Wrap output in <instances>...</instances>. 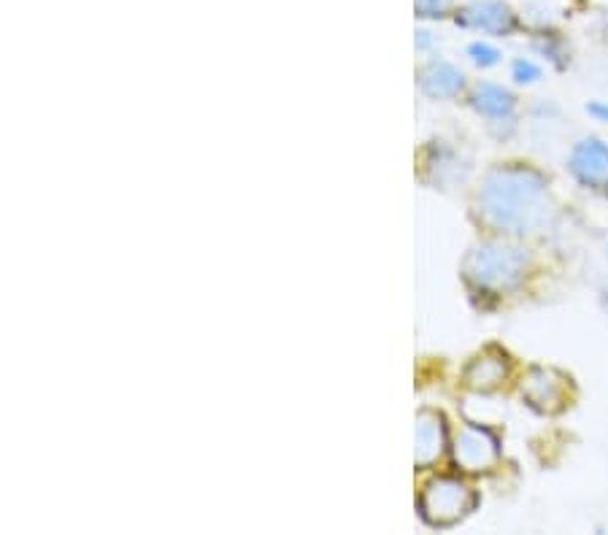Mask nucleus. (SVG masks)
Returning a JSON list of instances; mask_svg holds the SVG:
<instances>
[{
    "instance_id": "obj_7",
    "label": "nucleus",
    "mask_w": 608,
    "mask_h": 535,
    "mask_svg": "<svg viewBox=\"0 0 608 535\" xmlns=\"http://www.w3.org/2000/svg\"><path fill=\"white\" fill-rule=\"evenodd\" d=\"M446 449V422L439 411H419L414 431V460L419 468H428L444 455Z\"/></svg>"
},
{
    "instance_id": "obj_12",
    "label": "nucleus",
    "mask_w": 608,
    "mask_h": 535,
    "mask_svg": "<svg viewBox=\"0 0 608 535\" xmlns=\"http://www.w3.org/2000/svg\"><path fill=\"white\" fill-rule=\"evenodd\" d=\"M471 57H474L476 66L489 68V66H495V63H498L500 55H498V49H493V46L474 44V46H471Z\"/></svg>"
},
{
    "instance_id": "obj_9",
    "label": "nucleus",
    "mask_w": 608,
    "mask_h": 535,
    "mask_svg": "<svg viewBox=\"0 0 608 535\" xmlns=\"http://www.w3.org/2000/svg\"><path fill=\"white\" fill-rule=\"evenodd\" d=\"M465 85L463 70H457L452 63L433 60L422 68L419 74V87H422L424 96L430 98H454Z\"/></svg>"
},
{
    "instance_id": "obj_6",
    "label": "nucleus",
    "mask_w": 608,
    "mask_h": 535,
    "mask_svg": "<svg viewBox=\"0 0 608 535\" xmlns=\"http://www.w3.org/2000/svg\"><path fill=\"white\" fill-rule=\"evenodd\" d=\"M571 174L587 187L608 185V146L598 138L578 141L571 152Z\"/></svg>"
},
{
    "instance_id": "obj_14",
    "label": "nucleus",
    "mask_w": 608,
    "mask_h": 535,
    "mask_svg": "<svg viewBox=\"0 0 608 535\" xmlns=\"http://www.w3.org/2000/svg\"><path fill=\"white\" fill-rule=\"evenodd\" d=\"M539 76H541V70L535 68L530 60H517V63H513V79L522 81V85H524V81H535V79H539Z\"/></svg>"
},
{
    "instance_id": "obj_10",
    "label": "nucleus",
    "mask_w": 608,
    "mask_h": 535,
    "mask_svg": "<svg viewBox=\"0 0 608 535\" xmlns=\"http://www.w3.org/2000/svg\"><path fill=\"white\" fill-rule=\"evenodd\" d=\"M506 374H509L506 355L489 349V352H484V355L476 357L468 368H465V384H468L471 390L489 392V390H495V387L504 384Z\"/></svg>"
},
{
    "instance_id": "obj_5",
    "label": "nucleus",
    "mask_w": 608,
    "mask_h": 535,
    "mask_svg": "<svg viewBox=\"0 0 608 535\" xmlns=\"http://www.w3.org/2000/svg\"><path fill=\"white\" fill-rule=\"evenodd\" d=\"M522 395L533 409L560 411L565 403V376L552 368H530L522 381Z\"/></svg>"
},
{
    "instance_id": "obj_4",
    "label": "nucleus",
    "mask_w": 608,
    "mask_h": 535,
    "mask_svg": "<svg viewBox=\"0 0 608 535\" xmlns=\"http://www.w3.org/2000/svg\"><path fill=\"white\" fill-rule=\"evenodd\" d=\"M452 455L454 462L463 470H468V473H482V470H489L498 462L500 441L498 435L487 431V427L468 425L454 435Z\"/></svg>"
},
{
    "instance_id": "obj_15",
    "label": "nucleus",
    "mask_w": 608,
    "mask_h": 535,
    "mask_svg": "<svg viewBox=\"0 0 608 535\" xmlns=\"http://www.w3.org/2000/svg\"><path fill=\"white\" fill-rule=\"evenodd\" d=\"M589 111H593V114H598V116H604V120H608V105H604V103L589 105Z\"/></svg>"
},
{
    "instance_id": "obj_8",
    "label": "nucleus",
    "mask_w": 608,
    "mask_h": 535,
    "mask_svg": "<svg viewBox=\"0 0 608 535\" xmlns=\"http://www.w3.org/2000/svg\"><path fill=\"white\" fill-rule=\"evenodd\" d=\"M457 22L484 33H509L513 27V14L498 0H476L468 9L460 11Z\"/></svg>"
},
{
    "instance_id": "obj_3",
    "label": "nucleus",
    "mask_w": 608,
    "mask_h": 535,
    "mask_svg": "<svg viewBox=\"0 0 608 535\" xmlns=\"http://www.w3.org/2000/svg\"><path fill=\"white\" fill-rule=\"evenodd\" d=\"M476 505V495L457 476H439L428 481L419 495V514L428 525L449 527L463 520Z\"/></svg>"
},
{
    "instance_id": "obj_13",
    "label": "nucleus",
    "mask_w": 608,
    "mask_h": 535,
    "mask_svg": "<svg viewBox=\"0 0 608 535\" xmlns=\"http://www.w3.org/2000/svg\"><path fill=\"white\" fill-rule=\"evenodd\" d=\"M419 16H444L449 11V0H417Z\"/></svg>"
},
{
    "instance_id": "obj_1",
    "label": "nucleus",
    "mask_w": 608,
    "mask_h": 535,
    "mask_svg": "<svg viewBox=\"0 0 608 535\" xmlns=\"http://www.w3.org/2000/svg\"><path fill=\"white\" fill-rule=\"evenodd\" d=\"M479 214L500 233H535L549 220L546 179L528 166L489 170L479 190Z\"/></svg>"
},
{
    "instance_id": "obj_11",
    "label": "nucleus",
    "mask_w": 608,
    "mask_h": 535,
    "mask_svg": "<svg viewBox=\"0 0 608 535\" xmlns=\"http://www.w3.org/2000/svg\"><path fill=\"white\" fill-rule=\"evenodd\" d=\"M474 109L479 111L482 116H487L493 125H504V122H509L511 125L517 101H513V96L506 90V87L484 81V85L476 87L474 92Z\"/></svg>"
},
{
    "instance_id": "obj_16",
    "label": "nucleus",
    "mask_w": 608,
    "mask_h": 535,
    "mask_svg": "<svg viewBox=\"0 0 608 535\" xmlns=\"http://www.w3.org/2000/svg\"><path fill=\"white\" fill-rule=\"evenodd\" d=\"M604 305H606V311H608V290H606V296H604Z\"/></svg>"
},
{
    "instance_id": "obj_2",
    "label": "nucleus",
    "mask_w": 608,
    "mask_h": 535,
    "mask_svg": "<svg viewBox=\"0 0 608 535\" xmlns=\"http://www.w3.org/2000/svg\"><path fill=\"white\" fill-rule=\"evenodd\" d=\"M524 266H528L524 249L506 244V241H487V244L474 246L468 252V257H465V276L479 290L509 292L524 279Z\"/></svg>"
}]
</instances>
